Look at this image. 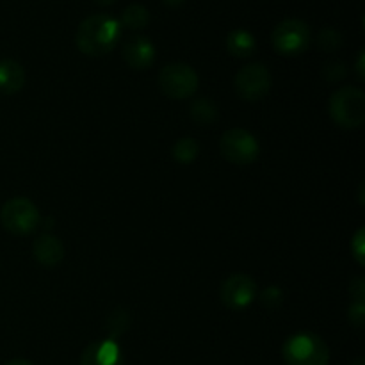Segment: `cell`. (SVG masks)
<instances>
[{
	"label": "cell",
	"instance_id": "ba28073f",
	"mask_svg": "<svg viewBox=\"0 0 365 365\" xmlns=\"http://www.w3.org/2000/svg\"><path fill=\"white\" fill-rule=\"evenodd\" d=\"M234 84L235 91L242 100L257 102V100H262L269 93L273 77H271L266 64L252 63L239 70V73L235 75Z\"/></svg>",
	"mask_w": 365,
	"mask_h": 365
},
{
	"label": "cell",
	"instance_id": "ffe728a7",
	"mask_svg": "<svg viewBox=\"0 0 365 365\" xmlns=\"http://www.w3.org/2000/svg\"><path fill=\"white\" fill-rule=\"evenodd\" d=\"M348 317H349V323L353 324L355 328H362L364 327V321H365V305L364 303H351L348 310Z\"/></svg>",
	"mask_w": 365,
	"mask_h": 365
},
{
	"label": "cell",
	"instance_id": "8fae6325",
	"mask_svg": "<svg viewBox=\"0 0 365 365\" xmlns=\"http://www.w3.org/2000/svg\"><path fill=\"white\" fill-rule=\"evenodd\" d=\"M123 59L132 70H146L155 59V46L145 36H132L123 43Z\"/></svg>",
	"mask_w": 365,
	"mask_h": 365
},
{
	"label": "cell",
	"instance_id": "cb8c5ba5",
	"mask_svg": "<svg viewBox=\"0 0 365 365\" xmlns=\"http://www.w3.org/2000/svg\"><path fill=\"white\" fill-rule=\"evenodd\" d=\"M6 365H34V364L29 362V360H24V359H16V360H11V362H7Z\"/></svg>",
	"mask_w": 365,
	"mask_h": 365
},
{
	"label": "cell",
	"instance_id": "7c38bea8",
	"mask_svg": "<svg viewBox=\"0 0 365 365\" xmlns=\"http://www.w3.org/2000/svg\"><path fill=\"white\" fill-rule=\"evenodd\" d=\"M34 259L45 267H56L64 259V246L56 235L43 234L32 245Z\"/></svg>",
	"mask_w": 365,
	"mask_h": 365
},
{
	"label": "cell",
	"instance_id": "52a82bcc",
	"mask_svg": "<svg viewBox=\"0 0 365 365\" xmlns=\"http://www.w3.org/2000/svg\"><path fill=\"white\" fill-rule=\"evenodd\" d=\"M0 221L7 232L14 235H27L39 225V210L29 198H11L0 210Z\"/></svg>",
	"mask_w": 365,
	"mask_h": 365
},
{
	"label": "cell",
	"instance_id": "44dd1931",
	"mask_svg": "<svg viewBox=\"0 0 365 365\" xmlns=\"http://www.w3.org/2000/svg\"><path fill=\"white\" fill-rule=\"evenodd\" d=\"M262 303H264V305L271 307V309H273V307L280 305V303H282L280 289H277V287L266 289V291H264V294H262Z\"/></svg>",
	"mask_w": 365,
	"mask_h": 365
},
{
	"label": "cell",
	"instance_id": "5b68a950",
	"mask_svg": "<svg viewBox=\"0 0 365 365\" xmlns=\"http://www.w3.org/2000/svg\"><path fill=\"white\" fill-rule=\"evenodd\" d=\"M159 86L168 98H191L198 89V73L189 64L171 63L160 70Z\"/></svg>",
	"mask_w": 365,
	"mask_h": 365
},
{
	"label": "cell",
	"instance_id": "9c48e42d",
	"mask_svg": "<svg viewBox=\"0 0 365 365\" xmlns=\"http://www.w3.org/2000/svg\"><path fill=\"white\" fill-rule=\"evenodd\" d=\"M221 302L230 310H242L257 298V284L246 274H232L220 289Z\"/></svg>",
	"mask_w": 365,
	"mask_h": 365
},
{
	"label": "cell",
	"instance_id": "8992f818",
	"mask_svg": "<svg viewBox=\"0 0 365 365\" xmlns=\"http://www.w3.org/2000/svg\"><path fill=\"white\" fill-rule=\"evenodd\" d=\"M273 46L282 56H299L310 45V29L299 18H285L274 27Z\"/></svg>",
	"mask_w": 365,
	"mask_h": 365
},
{
	"label": "cell",
	"instance_id": "7402d4cb",
	"mask_svg": "<svg viewBox=\"0 0 365 365\" xmlns=\"http://www.w3.org/2000/svg\"><path fill=\"white\" fill-rule=\"evenodd\" d=\"M364 278L359 277L351 282V287H349V292H351L353 298L356 299V303H364V296H365V285H364Z\"/></svg>",
	"mask_w": 365,
	"mask_h": 365
},
{
	"label": "cell",
	"instance_id": "277c9868",
	"mask_svg": "<svg viewBox=\"0 0 365 365\" xmlns=\"http://www.w3.org/2000/svg\"><path fill=\"white\" fill-rule=\"evenodd\" d=\"M220 152L228 163L246 166V164H252L259 159L260 145L252 132L235 127L221 135Z\"/></svg>",
	"mask_w": 365,
	"mask_h": 365
},
{
	"label": "cell",
	"instance_id": "3957f363",
	"mask_svg": "<svg viewBox=\"0 0 365 365\" xmlns=\"http://www.w3.org/2000/svg\"><path fill=\"white\" fill-rule=\"evenodd\" d=\"M285 365H328L330 349L328 344L316 334L302 331L285 341L284 349Z\"/></svg>",
	"mask_w": 365,
	"mask_h": 365
},
{
	"label": "cell",
	"instance_id": "7a4b0ae2",
	"mask_svg": "<svg viewBox=\"0 0 365 365\" xmlns=\"http://www.w3.org/2000/svg\"><path fill=\"white\" fill-rule=\"evenodd\" d=\"M330 116L346 130L360 128L365 121V93L355 86H342L330 98Z\"/></svg>",
	"mask_w": 365,
	"mask_h": 365
},
{
	"label": "cell",
	"instance_id": "d4e9b609",
	"mask_svg": "<svg viewBox=\"0 0 365 365\" xmlns=\"http://www.w3.org/2000/svg\"><path fill=\"white\" fill-rule=\"evenodd\" d=\"M164 2H166L168 6H171V7H177V6H180L184 0H164Z\"/></svg>",
	"mask_w": 365,
	"mask_h": 365
},
{
	"label": "cell",
	"instance_id": "4fadbf2b",
	"mask_svg": "<svg viewBox=\"0 0 365 365\" xmlns=\"http://www.w3.org/2000/svg\"><path fill=\"white\" fill-rule=\"evenodd\" d=\"M24 66L13 59L0 61V95H14L24 88Z\"/></svg>",
	"mask_w": 365,
	"mask_h": 365
},
{
	"label": "cell",
	"instance_id": "2e32d148",
	"mask_svg": "<svg viewBox=\"0 0 365 365\" xmlns=\"http://www.w3.org/2000/svg\"><path fill=\"white\" fill-rule=\"evenodd\" d=\"M217 116V107L216 103L210 98H196L195 102L191 103V118L200 125H209L216 120Z\"/></svg>",
	"mask_w": 365,
	"mask_h": 365
},
{
	"label": "cell",
	"instance_id": "6da1fadb",
	"mask_svg": "<svg viewBox=\"0 0 365 365\" xmlns=\"http://www.w3.org/2000/svg\"><path fill=\"white\" fill-rule=\"evenodd\" d=\"M121 25L114 16L106 13H96L82 20L78 25L77 48L89 57H102L109 53L120 41Z\"/></svg>",
	"mask_w": 365,
	"mask_h": 365
},
{
	"label": "cell",
	"instance_id": "ac0fdd59",
	"mask_svg": "<svg viewBox=\"0 0 365 365\" xmlns=\"http://www.w3.org/2000/svg\"><path fill=\"white\" fill-rule=\"evenodd\" d=\"M342 45V38L335 29H324L319 32V46L327 52L337 50Z\"/></svg>",
	"mask_w": 365,
	"mask_h": 365
},
{
	"label": "cell",
	"instance_id": "d6986e66",
	"mask_svg": "<svg viewBox=\"0 0 365 365\" xmlns=\"http://www.w3.org/2000/svg\"><path fill=\"white\" fill-rule=\"evenodd\" d=\"M351 253L353 257H355L356 262H359V266H365V230L364 228H359L356 234L353 235Z\"/></svg>",
	"mask_w": 365,
	"mask_h": 365
},
{
	"label": "cell",
	"instance_id": "4316f807",
	"mask_svg": "<svg viewBox=\"0 0 365 365\" xmlns=\"http://www.w3.org/2000/svg\"><path fill=\"white\" fill-rule=\"evenodd\" d=\"M351 365H364V359H362V356H360V359H356Z\"/></svg>",
	"mask_w": 365,
	"mask_h": 365
},
{
	"label": "cell",
	"instance_id": "9a60e30c",
	"mask_svg": "<svg viewBox=\"0 0 365 365\" xmlns=\"http://www.w3.org/2000/svg\"><path fill=\"white\" fill-rule=\"evenodd\" d=\"M150 21V13L145 6L141 4H130L128 7H125V11L121 13V24L127 29L132 31H138V29H145Z\"/></svg>",
	"mask_w": 365,
	"mask_h": 365
},
{
	"label": "cell",
	"instance_id": "484cf974",
	"mask_svg": "<svg viewBox=\"0 0 365 365\" xmlns=\"http://www.w3.org/2000/svg\"><path fill=\"white\" fill-rule=\"evenodd\" d=\"M96 4H100V6H107V4H110V2H114V0H95Z\"/></svg>",
	"mask_w": 365,
	"mask_h": 365
},
{
	"label": "cell",
	"instance_id": "603a6c76",
	"mask_svg": "<svg viewBox=\"0 0 365 365\" xmlns=\"http://www.w3.org/2000/svg\"><path fill=\"white\" fill-rule=\"evenodd\" d=\"M356 71H359L360 78H364V50L359 53V66H356Z\"/></svg>",
	"mask_w": 365,
	"mask_h": 365
},
{
	"label": "cell",
	"instance_id": "5bb4252c",
	"mask_svg": "<svg viewBox=\"0 0 365 365\" xmlns=\"http://www.w3.org/2000/svg\"><path fill=\"white\" fill-rule=\"evenodd\" d=\"M227 48L235 57H250L257 50L255 36L245 29H235L227 36Z\"/></svg>",
	"mask_w": 365,
	"mask_h": 365
},
{
	"label": "cell",
	"instance_id": "30bf717a",
	"mask_svg": "<svg viewBox=\"0 0 365 365\" xmlns=\"http://www.w3.org/2000/svg\"><path fill=\"white\" fill-rule=\"evenodd\" d=\"M78 365H123V353L114 339L96 341L82 351Z\"/></svg>",
	"mask_w": 365,
	"mask_h": 365
},
{
	"label": "cell",
	"instance_id": "e0dca14e",
	"mask_svg": "<svg viewBox=\"0 0 365 365\" xmlns=\"http://www.w3.org/2000/svg\"><path fill=\"white\" fill-rule=\"evenodd\" d=\"M171 153H173V159L177 160V163L191 164L192 160H196V157H198L200 146L192 138H182L175 143Z\"/></svg>",
	"mask_w": 365,
	"mask_h": 365
}]
</instances>
